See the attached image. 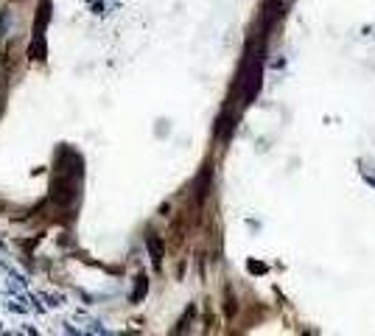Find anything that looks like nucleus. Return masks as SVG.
Instances as JSON below:
<instances>
[{
    "label": "nucleus",
    "mask_w": 375,
    "mask_h": 336,
    "mask_svg": "<svg viewBox=\"0 0 375 336\" xmlns=\"http://www.w3.org/2000/svg\"><path fill=\"white\" fill-rule=\"evenodd\" d=\"M146 244H148V250H151L154 266L160 269V263H163V244H160V238H157V235H146Z\"/></svg>",
    "instance_id": "f257e3e1"
}]
</instances>
